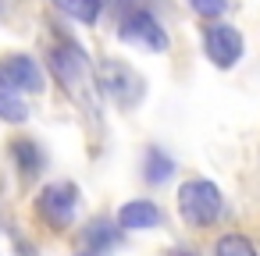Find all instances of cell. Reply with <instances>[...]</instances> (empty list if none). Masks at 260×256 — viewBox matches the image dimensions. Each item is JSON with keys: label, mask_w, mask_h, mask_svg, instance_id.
<instances>
[{"label": "cell", "mask_w": 260, "mask_h": 256, "mask_svg": "<svg viewBox=\"0 0 260 256\" xmlns=\"http://www.w3.org/2000/svg\"><path fill=\"white\" fill-rule=\"evenodd\" d=\"M50 71L54 79L61 82V89L75 100V103H86L93 107V96H96V79H93V68H89V57L86 50L75 43V40H61L50 47Z\"/></svg>", "instance_id": "obj_1"}, {"label": "cell", "mask_w": 260, "mask_h": 256, "mask_svg": "<svg viewBox=\"0 0 260 256\" xmlns=\"http://www.w3.org/2000/svg\"><path fill=\"white\" fill-rule=\"evenodd\" d=\"M11 153H15L18 171H22L25 178H36V174L43 171V153H40V146H36L32 139H15V142H11Z\"/></svg>", "instance_id": "obj_10"}, {"label": "cell", "mask_w": 260, "mask_h": 256, "mask_svg": "<svg viewBox=\"0 0 260 256\" xmlns=\"http://www.w3.org/2000/svg\"><path fill=\"white\" fill-rule=\"evenodd\" d=\"M214 256H260V252H256V245H253L249 238H242V235H221V238L214 242Z\"/></svg>", "instance_id": "obj_14"}, {"label": "cell", "mask_w": 260, "mask_h": 256, "mask_svg": "<svg viewBox=\"0 0 260 256\" xmlns=\"http://www.w3.org/2000/svg\"><path fill=\"white\" fill-rule=\"evenodd\" d=\"M54 8H61L68 18L82 22V25H93L100 18V8H104V0H54Z\"/></svg>", "instance_id": "obj_13"}, {"label": "cell", "mask_w": 260, "mask_h": 256, "mask_svg": "<svg viewBox=\"0 0 260 256\" xmlns=\"http://www.w3.org/2000/svg\"><path fill=\"white\" fill-rule=\"evenodd\" d=\"M75 203H79V192L72 181H54L47 185L40 196H36V213L43 224L50 228H68L72 217H75Z\"/></svg>", "instance_id": "obj_4"}, {"label": "cell", "mask_w": 260, "mask_h": 256, "mask_svg": "<svg viewBox=\"0 0 260 256\" xmlns=\"http://www.w3.org/2000/svg\"><path fill=\"white\" fill-rule=\"evenodd\" d=\"M224 210V199H221V189L207 178H189L182 189H178V213L185 224L192 228H207L221 217Z\"/></svg>", "instance_id": "obj_2"}, {"label": "cell", "mask_w": 260, "mask_h": 256, "mask_svg": "<svg viewBox=\"0 0 260 256\" xmlns=\"http://www.w3.org/2000/svg\"><path fill=\"white\" fill-rule=\"evenodd\" d=\"M175 256H196V252H175Z\"/></svg>", "instance_id": "obj_16"}, {"label": "cell", "mask_w": 260, "mask_h": 256, "mask_svg": "<svg viewBox=\"0 0 260 256\" xmlns=\"http://www.w3.org/2000/svg\"><path fill=\"white\" fill-rule=\"evenodd\" d=\"M189 4H192L196 15H203V18H217V15H224L228 0H189Z\"/></svg>", "instance_id": "obj_15"}, {"label": "cell", "mask_w": 260, "mask_h": 256, "mask_svg": "<svg viewBox=\"0 0 260 256\" xmlns=\"http://www.w3.org/2000/svg\"><path fill=\"white\" fill-rule=\"evenodd\" d=\"M0 82L18 89V93H40L43 89V71H40V64L32 57L11 54V57L0 61Z\"/></svg>", "instance_id": "obj_7"}, {"label": "cell", "mask_w": 260, "mask_h": 256, "mask_svg": "<svg viewBox=\"0 0 260 256\" xmlns=\"http://www.w3.org/2000/svg\"><path fill=\"white\" fill-rule=\"evenodd\" d=\"M96 82H100V93L111 96L121 111H132L143 100V79H139V71H132L121 61H104L96 68Z\"/></svg>", "instance_id": "obj_3"}, {"label": "cell", "mask_w": 260, "mask_h": 256, "mask_svg": "<svg viewBox=\"0 0 260 256\" xmlns=\"http://www.w3.org/2000/svg\"><path fill=\"white\" fill-rule=\"evenodd\" d=\"M171 171H175V160H171L164 150L150 146V150H146V160H143V174H146V181H150V185H164V181L171 178Z\"/></svg>", "instance_id": "obj_11"}, {"label": "cell", "mask_w": 260, "mask_h": 256, "mask_svg": "<svg viewBox=\"0 0 260 256\" xmlns=\"http://www.w3.org/2000/svg\"><path fill=\"white\" fill-rule=\"evenodd\" d=\"M121 224H111V221H104V217H96L89 228H86V245L93 249V252H111L118 242H121Z\"/></svg>", "instance_id": "obj_9"}, {"label": "cell", "mask_w": 260, "mask_h": 256, "mask_svg": "<svg viewBox=\"0 0 260 256\" xmlns=\"http://www.w3.org/2000/svg\"><path fill=\"white\" fill-rule=\"evenodd\" d=\"M125 43H132V47H143V50H153V54H160V50H168V32L160 29V22L150 15V11H132V15H125V22H121V32H118Z\"/></svg>", "instance_id": "obj_5"}, {"label": "cell", "mask_w": 260, "mask_h": 256, "mask_svg": "<svg viewBox=\"0 0 260 256\" xmlns=\"http://www.w3.org/2000/svg\"><path fill=\"white\" fill-rule=\"evenodd\" d=\"M118 224L125 231H150L160 224V206L150 203V199H132L118 210Z\"/></svg>", "instance_id": "obj_8"}, {"label": "cell", "mask_w": 260, "mask_h": 256, "mask_svg": "<svg viewBox=\"0 0 260 256\" xmlns=\"http://www.w3.org/2000/svg\"><path fill=\"white\" fill-rule=\"evenodd\" d=\"M203 50L217 68H235L242 57V36H239V29L214 22L203 29Z\"/></svg>", "instance_id": "obj_6"}, {"label": "cell", "mask_w": 260, "mask_h": 256, "mask_svg": "<svg viewBox=\"0 0 260 256\" xmlns=\"http://www.w3.org/2000/svg\"><path fill=\"white\" fill-rule=\"evenodd\" d=\"M25 118H29V107H25V100L18 96V89H11V86L0 82V121L22 125Z\"/></svg>", "instance_id": "obj_12"}]
</instances>
